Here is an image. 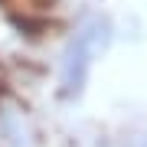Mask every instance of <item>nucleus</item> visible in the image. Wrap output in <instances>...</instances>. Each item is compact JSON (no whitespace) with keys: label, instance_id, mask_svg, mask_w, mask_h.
<instances>
[{"label":"nucleus","instance_id":"1","mask_svg":"<svg viewBox=\"0 0 147 147\" xmlns=\"http://www.w3.org/2000/svg\"><path fill=\"white\" fill-rule=\"evenodd\" d=\"M108 46H111V23L105 16H92L69 39V46L62 53V62H59V98L72 101V98H79L85 92L95 59L105 53Z\"/></svg>","mask_w":147,"mask_h":147}]
</instances>
